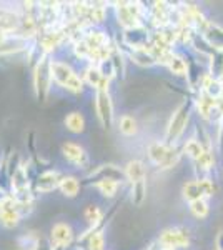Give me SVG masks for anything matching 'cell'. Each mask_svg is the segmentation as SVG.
<instances>
[{
  "mask_svg": "<svg viewBox=\"0 0 223 250\" xmlns=\"http://www.w3.org/2000/svg\"><path fill=\"white\" fill-rule=\"evenodd\" d=\"M52 60H48L47 54H43L39 59L37 65L34 70V87H35V94L40 100L43 102V99L48 94V87H50V80H52Z\"/></svg>",
  "mask_w": 223,
  "mask_h": 250,
  "instance_id": "obj_1",
  "label": "cell"
},
{
  "mask_svg": "<svg viewBox=\"0 0 223 250\" xmlns=\"http://www.w3.org/2000/svg\"><path fill=\"white\" fill-rule=\"evenodd\" d=\"M190 110H192V102H183L175 112H173L172 119H170V124L167 127V135H165L167 144H173L175 140H178V137L183 134Z\"/></svg>",
  "mask_w": 223,
  "mask_h": 250,
  "instance_id": "obj_2",
  "label": "cell"
},
{
  "mask_svg": "<svg viewBox=\"0 0 223 250\" xmlns=\"http://www.w3.org/2000/svg\"><path fill=\"white\" fill-rule=\"evenodd\" d=\"M52 79L57 80V83H60L62 87H65L67 90L72 92H80L83 87L82 80L75 75V72L72 70L67 63L62 62H52Z\"/></svg>",
  "mask_w": 223,
  "mask_h": 250,
  "instance_id": "obj_3",
  "label": "cell"
},
{
  "mask_svg": "<svg viewBox=\"0 0 223 250\" xmlns=\"http://www.w3.org/2000/svg\"><path fill=\"white\" fill-rule=\"evenodd\" d=\"M22 215L19 212L17 202L12 197L7 195L3 200H0V224L7 229H14L19 224Z\"/></svg>",
  "mask_w": 223,
  "mask_h": 250,
  "instance_id": "obj_4",
  "label": "cell"
},
{
  "mask_svg": "<svg viewBox=\"0 0 223 250\" xmlns=\"http://www.w3.org/2000/svg\"><path fill=\"white\" fill-rule=\"evenodd\" d=\"M97 114H99L100 124L105 128H110L113 120V105L108 92H99L97 94Z\"/></svg>",
  "mask_w": 223,
  "mask_h": 250,
  "instance_id": "obj_5",
  "label": "cell"
},
{
  "mask_svg": "<svg viewBox=\"0 0 223 250\" xmlns=\"http://www.w3.org/2000/svg\"><path fill=\"white\" fill-rule=\"evenodd\" d=\"M163 249H177V247H186L188 245V233L180 229H168L160 235L158 239Z\"/></svg>",
  "mask_w": 223,
  "mask_h": 250,
  "instance_id": "obj_6",
  "label": "cell"
},
{
  "mask_svg": "<svg viewBox=\"0 0 223 250\" xmlns=\"http://www.w3.org/2000/svg\"><path fill=\"white\" fill-rule=\"evenodd\" d=\"M62 152L68 162H72L74 165H77V167H85V165L88 164V157L80 145L67 142L62 145Z\"/></svg>",
  "mask_w": 223,
  "mask_h": 250,
  "instance_id": "obj_7",
  "label": "cell"
},
{
  "mask_svg": "<svg viewBox=\"0 0 223 250\" xmlns=\"http://www.w3.org/2000/svg\"><path fill=\"white\" fill-rule=\"evenodd\" d=\"M72 239H74V233H72V229L68 227L67 224H57L52 229V235L50 240L55 247L59 249H65L67 245L72 244Z\"/></svg>",
  "mask_w": 223,
  "mask_h": 250,
  "instance_id": "obj_8",
  "label": "cell"
},
{
  "mask_svg": "<svg viewBox=\"0 0 223 250\" xmlns=\"http://www.w3.org/2000/svg\"><path fill=\"white\" fill-rule=\"evenodd\" d=\"M60 184V175L59 172L55 170H48V172H43L39 175L37 182H35V188H37L39 192H52L55 187H59Z\"/></svg>",
  "mask_w": 223,
  "mask_h": 250,
  "instance_id": "obj_9",
  "label": "cell"
},
{
  "mask_svg": "<svg viewBox=\"0 0 223 250\" xmlns=\"http://www.w3.org/2000/svg\"><path fill=\"white\" fill-rule=\"evenodd\" d=\"M168 150H170L168 145H165L162 142H152L147 148L150 162H152L153 165H157V167H162V165L165 164V159H167V155H168Z\"/></svg>",
  "mask_w": 223,
  "mask_h": 250,
  "instance_id": "obj_10",
  "label": "cell"
},
{
  "mask_svg": "<svg viewBox=\"0 0 223 250\" xmlns=\"http://www.w3.org/2000/svg\"><path fill=\"white\" fill-rule=\"evenodd\" d=\"M125 177L130 180L132 184L140 182V180H145V167L140 160H132L128 162L127 168H125Z\"/></svg>",
  "mask_w": 223,
  "mask_h": 250,
  "instance_id": "obj_11",
  "label": "cell"
},
{
  "mask_svg": "<svg viewBox=\"0 0 223 250\" xmlns=\"http://www.w3.org/2000/svg\"><path fill=\"white\" fill-rule=\"evenodd\" d=\"M59 187L65 197H75L80 190V184L75 177H63V179H60Z\"/></svg>",
  "mask_w": 223,
  "mask_h": 250,
  "instance_id": "obj_12",
  "label": "cell"
},
{
  "mask_svg": "<svg viewBox=\"0 0 223 250\" xmlns=\"http://www.w3.org/2000/svg\"><path fill=\"white\" fill-rule=\"evenodd\" d=\"M132 59H133V62H137L139 65H143V67H150V65H153V63H157L155 55L147 52V48H133Z\"/></svg>",
  "mask_w": 223,
  "mask_h": 250,
  "instance_id": "obj_13",
  "label": "cell"
},
{
  "mask_svg": "<svg viewBox=\"0 0 223 250\" xmlns=\"http://www.w3.org/2000/svg\"><path fill=\"white\" fill-rule=\"evenodd\" d=\"M65 127H67L70 132H75V134L82 132V130H83V127H85L83 115L80 114V112H72V114H68V115L65 117Z\"/></svg>",
  "mask_w": 223,
  "mask_h": 250,
  "instance_id": "obj_14",
  "label": "cell"
},
{
  "mask_svg": "<svg viewBox=\"0 0 223 250\" xmlns=\"http://www.w3.org/2000/svg\"><path fill=\"white\" fill-rule=\"evenodd\" d=\"M183 197L188 202H195V200L203 199V193H202L198 180H193V182H188L183 185Z\"/></svg>",
  "mask_w": 223,
  "mask_h": 250,
  "instance_id": "obj_15",
  "label": "cell"
},
{
  "mask_svg": "<svg viewBox=\"0 0 223 250\" xmlns=\"http://www.w3.org/2000/svg\"><path fill=\"white\" fill-rule=\"evenodd\" d=\"M119 130L127 137L135 135L137 130H139V127H137V120L130 115H123L119 122Z\"/></svg>",
  "mask_w": 223,
  "mask_h": 250,
  "instance_id": "obj_16",
  "label": "cell"
},
{
  "mask_svg": "<svg viewBox=\"0 0 223 250\" xmlns=\"http://www.w3.org/2000/svg\"><path fill=\"white\" fill-rule=\"evenodd\" d=\"M145 197H147V184H145V180L132 184V202L135 205H142Z\"/></svg>",
  "mask_w": 223,
  "mask_h": 250,
  "instance_id": "obj_17",
  "label": "cell"
},
{
  "mask_svg": "<svg viewBox=\"0 0 223 250\" xmlns=\"http://www.w3.org/2000/svg\"><path fill=\"white\" fill-rule=\"evenodd\" d=\"M103 245L105 240L102 232H93L85 239V247H87L85 250H103Z\"/></svg>",
  "mask_w": 223,
  "mask_h": 250,
  "instance_id": "obj_18",
  "label": "cell"
},
{
  "mask_svg": "<svg viewBox=\"0 0 223 250\" xmlns=\"http://www.w3.org/2000/svg\"><path fill=\"white\" fill-rule=\"evenodd\" d=\"M183 150H185V154L188 157H192L193 160H198V159H200V155L203 154L205 148H203V145L198 142V140L192 139V140H188V142L185 144Z\"/></svg>",
  "mask_w": 223,
  "mask_h": 250,
  "instance_id": "obj_19",
  "label": "cell"
},
{
  "mask_svg": "<svg viewBox=\"0 0 223 250\" xmlns=\"http://www.w3.org/2000/svg\"><path fill=\"white\" fill-rule=\"evenodd\" d=\"M97 187L105 197H113L119 190V182H115V180H100V182H97Z\"/></svg>",
  "mask_w": 223,
  "mask_h": 250,
  "instance_id": "obj_20",
  "label": "cell"
},
{
  "mask_svg": "<svg viewBox=\"0 0 223 250\" xmlns=\"http://www.w3.org/2000/svg\"><path fill=\"white\" fill-rule=\"evenodd\" d=\"M190 212L197 217V219H203V217L208 215V205L203 199L195 200V202H190Z\"/></svg>",
  "mask_w": 223,
  "mask_h": 250,
  "instance_id": "obj_21",
  "label": "cell"
},
{
  "mask_svg": "<svg viewBox=\"0 0 223 250\" xmlns=\"http://www.w3.org/2000/svg\"><path fill=\"white\" fill-rule=\"evenodd\" d=\"M168 68L173 75H185L186 74V62L182 57H173L172 62L168 63Z\"/></svg>",
  "mask_w": 223,
  "mask_h": 250,
  "instance_id": "obj_22",
  "label": "cell"
},
{
  "mask_svg": "<svg viewBox=\"0 0 223 250\" xmlns=\"http://www.w3.org/2000/svg\"><path fill=\"white\" fill-rule=\"evenodd\" d=\"M85 219L90 222L92 225H97L102 219V210H100L97 205H88L87 208H85Z\"/></svg>",
  "mask_w": 223,
  "mask_h": 250,
  "instance_id": "obj_23",
  "label": "cell"
},
{
  "mask_svg": "<svg viewBox=\"0 0 223 250\" xmlns=\"http://www.w3.org/2000/svg\"><path fill=\"white\" fill-rule=\"evenodd\" d=\"M197 164H198V167L200 168H203V170H208V168H212V165H213V155H212V152L210 150H203V154L200 155V159L197 160Z\"/></svg>",
  "mask_w": 223,
  "mask_h": 250,
  "instance_id": "obj_24",
  "label": "cell"
},
{
  "mask_svg": "<svg viewBox=\"0 0 223 250\" xmlns=\"http://www.w3.org/2000/svg\"><path fill=\"white\" fill-rule=\"evenodd\" d=\"M198 184H200V188H202V193H203V197H212L213 195V184L212 180L208 179H202L198 180Z\"/></svg>",
  "mask_w": 223,
  "mask_h": 250,
  "instance_id": "obj_25",
  "label": "cell"
},
{
  "mask_svg": "<svg viewBox=\"0 0 223 250\" xmlns=\"http://www.w3.org/2000/svg\"><path fill=\"white\" fill-rule=\"evenodd\" d=\"M212 70H213V74L217 75V77H222V75H223V54H220L217 59L213 60Z\"/></svg>",
  "mask_w": 223,
  "mask_h": 250,
  "instance_id": "obj_26",
  "label": "cell"
},
{
  "mask_svg": "<svg viewBox=\"0 0 223 250\" xmlns=\"http://www.w3.org/2000/svg\"><path fill=\"white\" fill-rule=\"evenodd\" d=\"M162 250H172V249H162Z\"/></svg>",
  "mask_w": 223,
  "mask_h": 250,
  "instance_id": "obj_27",
  "label": "cell"
},
{
  "mask_svg": "<svg viewBox=\"0 0 223 250\" xmlns=\"http://www.w3.org/2000/svg\"><path fill=\"white\" fill-rule=\"evenodd\" d=\"M57 250H62V249H59V247H57Z\"/></svg>",
  "mask_w": 223,
  "mask_h": 250,
  "instance_id": "obj_28",
  "label": "cell"
}]
</instances>
